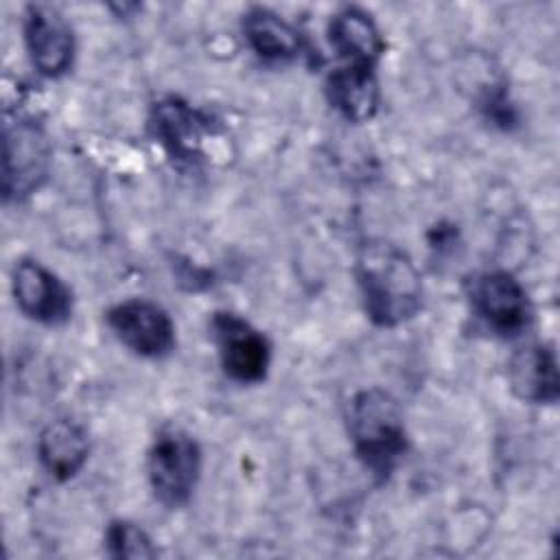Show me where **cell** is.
<instances>
[{
	"mask_svg": "<svg viewBox=\"0 0 560 560\" xmlns=\"http://www.w3.org/2000/svg\"><path fill=\"white\" fill-rule=\"evenodd\" d=\"M13 295L20 311L48 326H57L72 315V293L66 282L37 260H20L13 269Z\"/></svg>",
	"mask_w": 560,
	"mask_h": 560,
	"instance_id": "9",
	"label": "cell"
},
{
	"mask_svg": "<svg viewBox=\"0 0 560 560\" xmlns=\"http://www.w3.org/2000/svg\"><path fill=\"white\" fill-rule=\"evenodd\" d=\"M105 547L112 558H153L155 547L149 534L131 521H112L105 532Z\"/></svg>",
	"mask_w": 560,
	"mask_h": 560,
	"instance_id": "16",
	"label": "cell"
},
{
	"mask_svg": "<svg viewBox=\"0 0 560 560\" xmlns=\"http://www.w3.org/2000/svg\"><path fill=\"white\" fill-rule=\"evenodd\" d=\"M90 442L83 427L70 418L48 422L37 438V457L44 470L57 479H72L88 462Z\"/></svg>",
	"mask_w": 560,
	"mask_h": 560,
	"instance_id": "13",
	"label": "cell"
},
{
	"mask_svg": "<svg viewBox=\"0 0 560 560\" xmlns=\"http://www.w3.org/2000/svg\"><path fill=\"white\" fill-rule=\"evenodd\" d=\"M24 42L33 66L44 77H61L74 59V35L66 18L50 4H28L24 11Z\"/></svg>",
	"mask_w": 560,
	"mask_h": 560,
	"instance_id": "8",
	"label": "cell"
},
{
	"mask_svg": "<svg viewBox=\"0 0 560 560\" xmlns=\"http://www.w3.org/2000/svg\"><path fill=\"white\" fill-rule=\"evenodd\" d=\"M512 392L525 402H556L560 396L556 352L545 343L516 350L508 363Z\"/></svg>",
	"mask_w": 560,
	"mask_h": 560,
	"instance_id": "11",
	"label": "cell"
},
{
	"mask_svg": "<svg viewBox=\"0 0 560 560\" xmlns=\"http://www.w3.org/2000/svg\"><path fill=\"white\" fill-rule=\"evenodd\" d=\"M357 282L365 313L376 326H398L420 311V273L413 260L392 243L363 245L357 258Z\"/></svg>",
	"mask_w": 560,
	"mask_h": 560,
	"instance_id": "1",
	"label": "cell"
},
{
	"mask_svg": "<svg viewBox=\"0 0 560 560\" xmlns=\"http://www.w3.org/2000/svg\"><path fill=\"white\" fill-rule=\"evenodd\" d=\"M151 127L166 151L182 160H199L203 133L208 129V118L179 98H164L155 103L151 114Z\"/></svg>",
	"mask_w": 560,
	"mask_h": 560,
	"instance_id": "10",
	"label": "cell"
},
{
	"mask_svg": "<svg viewBox=\"0 0 560 560\" xmlns=\"http://www.w3.org/2000/svg\"><path fill=\"white\" fill-rule=\"evenodd\" d=\"M48 164L50 144L44 129L26 116H15V120H7L2 171L4 199L20 201L35 192L48 175Z\"/></svg>",
	"mask_w": 560,
	"mask_h": 560,
	"instance_id": "4",
	"label": "cell"
},
{
	"mask_svg": "<svg viewBox=\"0 0 560 560\" xmlns=\"http://www.w3.org/2000/svg\"><path fill=\"white\" fill-rule=\"evenodd\" d=\"M147 470L155 499L166 508H179L199 481L201 448L186 431L166 429L151 444Z\"/></svg>",
	"mask_w": 560,
	"mask_h": 560,
	"instance_id": "3",
	"label": "cell"
},
{
	"mask_svg": "<svg viewBox=\"0 0 560 560\" xmlns=\"http://www.w3.org/2000/svg\"><path fill=\"white\" fill-rule=\"evenodd\" d=\"M348 433L359 459L378 479H387L407 451V431L398 402L383 389H363L348 405Z\"/></svg>",
	"mask_w": 560,
	"mask_h": 560,
	"instance_id": "2",
	"label": "cell"
},
{
	"mask_svg": "<svg viewBox=\"0 0 560 560\" xmlns=\"http://www.w3.org/2000/svg\"><path fill=\"white\" fill-rule=\"evenodd\" d=\"M107 324L131 352L160 359L175 348V326L168 313L147 300H127L109 308Z\"/></svg>",
	"mask_w": 560,
	"mask_h": 560,
	"instance_id": "7",
	"label": "cell"
},
{
	"mask_svg": "<svg viewBox=\"0 0 560 560\" xmlns=\"http://www.w3.org/2000/svg\"><path fill=\"white\" fill-rule=\"evenodd\" d=\"M328 103L350 122H365L378 109V81L374 68L341 66L326 79Z\"/></svg>",
	"mask_w": 560,
	"mask_h": 560,
	"instance_id": "14",
	"label": "cell"
},
{
	"mask_svg": "<svg viewBox=\"0 0 560 560\" xmlns=\"http://www.w3.org/2000/svg\"><path fill=\"white\" fill-rule=\"evenodd\" d=\"M212 332L228 376L238 383H258L265 378L271 346L260 330L236 313H214Z\"/></svg>",
	"mask_w": 560,
	"mask_h": 560,
	"instance_id": "6",
	"label": "cell"
},
{
	"mask_svg": "<svg viewBox=\"0 0 560 560\" xmlns=\"http://www.w3.org/2000/svg\"><path fill=\"white\" fill-rule=\"evenodd\" d=\"M470 302L475 313L503 337L523 332L529 324L532 308L523 284L503 269L483 271L472 280Z\"/></svg>",
	"mask_w": 560,
	"mask_h": 560,
	"instance_id": "5",
	"label": "cell"
},
{
	"mask_svg": "<svg viewBox=\"0 0 560 560\" xmlns=\"http://www.w3.org/2000/svg\"><path fill=\"white\" fill-rule=\"evenodd\" d=\"M328 39L335 52L350 66L374 68L385 50L376 22L359 7H343L330 18Z\"/></svg>",
	"mask_w": 560,
	"mask_h": 560,
	"instance_id": "12",
	"label": "cell"
},
{
	"mask_svg": "<svg viewBox=\"0 0 560 560\" xmlns=\"http://www.w3.org/2000/svg\"><path fill=\"white\" fill-rule=\"evenodd\" d=\"M243 33L249 48L265 61L284 63L300 55V33L278 13L254 7L243 15Z\"/></svg>",
	"mask_w": 560,
	"mask_h": 560,
	"instance_id": "15",
	"label": "cell"
}]
</instances>
